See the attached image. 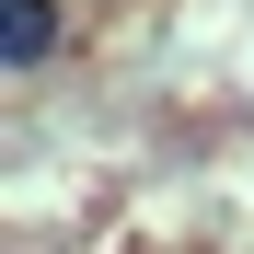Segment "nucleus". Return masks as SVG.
Instances as JSON below:
<instances>
[{"instance_id": "obj_1", "label": "nucleus", "mask_w": 254, "mask_h": 254, "mask_svg": "<svg viewBox=\"0 0 254 254\" xmlns=\"http://www.w3.org/2000/svg\"><path fill=\"white\" fill-rule=\"evenodd\" d=\"M69 47V12L58 0H0V69H47Z\"/></svg>"}]
</instances>
